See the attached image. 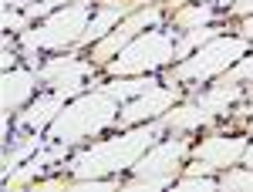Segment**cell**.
Instances as JSON below:
<instances>
[{
  "label": "cell",
  "instance_id": "cell-1",
  "mask_svg": "<svg viewBox=\"0 0 253 192\" xmlns=\"http://www.w3.org/2000/svg\"><path fill=\"white\" fill-rule=\"evenodd\" d=\"M162 121H145L132 132L115 135V138H105V142H95L91 149H81L75 158H71V175L75 179H105V175H118L125 169H132L138 162V155H145V149L156 145Z\"/></svg>",
  "mask_w": 253,
  "mask_h": 192
},
{
  "label": "cell",
  "instance_id": "cell-2",
  "mask_svg": "<svg viewBox=\"0 0 253 192\" xmlns=\"http://www.w3.org/2000/svg\"><path fill=\"white\" fill-rule=\"evenodd\" d=\"M118 121V98L105 95L101 88L78 95L64 105L51 128H47V142H68V145H78L84 138H95L98 132L112 128Z\"/></svg>",
  "mask_w": 253,
  "mask_h": 192
},
{
  "label": "cell",
  "instance_id": "cell-3",
  "mask_svg": "<svg viewBox=\"0 0 253 192\" xmlns=\"http://www.w3.org/2000/svg\"><path fill=\"white\" fill-rule=\"evenodd\" d=\"M95 0H75V3H64L61 10L47 14L38 27H27L20 34L24 51H64L71 44H78L88 31V14H91Z\"/></svg>",
  "mask_w": 253,
  "mask_h": 192
},
{
  "label": "cell",
  "instance_id": "cell-4",
  "mask_svg": "<svg viewBox=\"0 0 253 192\" xmlns=\"http://www.w3.org/2000/svg\"><path fill=\"white\" fill-rule=\"evenodd\" d=\"M247 51H250V40L233 34V38H219L210 40V44H203L199 51H193L186 61H179L172 71H169V84L172 81H210V77H219L226 75L230 68H233L240 58H247Z\"/></svg>",
  "mask_w": 253,
  "mask_h": 192
},
{
  "label": "cell",
  "instance_id": "cell-5",
  "mask_svg": "<svg viewBox=\"0 0 253 192\" xmlns=\"http://www.w3.org/2000/svg\"><path fill=\"white\" fill-rule=\"evenodd\" d=\"M172 58H175V31H149V34H138L132 44H125L105 68L112 77H128L156 71Z\"/></svg>",
  "mask_w": 253,
  "mask_h": 192
},
{
  "label": "cell",
  "instance_id": "cell-6",
  "mask_svg": "<svg viewBox=\"0 0 253 192\" xmlns=\"http://www.w3.org/2000/svg\"><path fill=\"white\" fill-rule=\"evenodd\" d=\"M159 20H162V7H156V3H149V7H142V10H135V14H128V17L122 20V24H118L108 38H101L95 47H91L95 64H108V61L115 58L125 44H132V40H135L145 27H156Z\"/></svg>",
  "mask_w": 253,
  "mask_h": 192
},
{
  "label": "cell",
  "instance_id": "cell-7",
  "mask_svg": "<svg viewBox=\"0 0 253 192\" xmlns=\"http://www.w3.org/2000/svg\"><path fill=\"white\" fill-rule=\"evenodd\" d=\"M95 75V61H81V58H54L47 61L38 71V77L51 88V91H64L68 98L84 95V77Z\"/></svg>",
  "mask_w": 253,
  "mask_h": 192
},
{
  "label": "cell",
  "instance_id": "cell-8",
  "mask_svg": "<svg viewBox=\"0 0 253 192\" xmlns=\"http://www.w3.org/2000/svg\"><path fill=\"white\" fill-rule=\"evenodd\" d=\"M175 101H179V88H149L145 95L132 98L125 108H122V115H118V128H128V125H142V121H149V118H162L169 108H172Z\"/></svg>",
  "mask_w": 253,
  "mask_h": 192
},
{
  "label": "cell",
  "instance_id": "cell-9",
  "mask_svg": "<svg viewBox=\"0 0 253 192\" xmlns=\"http://www.w3.org/2000/svg\"><path fill=\"white\" fill-rule=\"evenodd\" d=\"M247 138H240V135H213V138H206L203 145H196L193 149V158L199 162H206V169L210 175L219 172V169H226V165H236L243 152H247Z\"/></svg>",
  "mask_w": 253,
  "mask_h": 192
},
{
  "label": "cell",
  "instance_id": "cell-10",
  "mask_svg": "<svg viewBox=\"0 0 253 192\" xmlns=\"http://www.w3.org/2000/svg\"><path fill=\"white\" fill-rule=\"evenodd\" d=\"M189 152V145L182 142V138H169V142H162V145H152L145 155H138V162L132 165V172L135 175H166L179 169V162L186 158Z\"/></svg>",
  "mask_w": 253,
  "mask_h": 192
},
{
  "label": "cell",
  "instance_id": "cell-11",
  "mask_svg": "<svg viewBox=\"0 0 253 192\" xmlns=\"http://www.w3.org/2000/svg\"><path fill=\"white\" fill-rule=\"evenodd\" d=\"M68 101H71V98L64 95V91L41 95L34 105H27V108L17 115V125H20V128H31V132H44V128H51V121L64 112V105H68Z\"/></svg>",
  "mask_w": 253,
  "mask_h": 192
},
{
  "label": "cell",
  "instance_id": "cell-12",
  "mask_svg": "<svg viewBox=\"0 0 253 192\" xmlns=\"http://www.w3.org/2000/svg\"><path fill=\"white\" fill-rule=\"evenodd\" d=\"M38 71L31 68H14V71H3V118H10V112H20L27 105V98L34 95L38 88Z\"/></svg>",
  "mask_w": 253,
  "mask_h": 192
},
{
  "label": "cell",
  "instance_id": "cell-13",
  "mask_svg": "<svg viewBox=\"0 0 253 192\" xmlns=\"http://www.w3.org/2000/svg\"><path fill=\"white\" fill-rule=\"evenodd\" d=\"M240 98H243V88H240V84H233V81H223V77H219L213 88L199 91L193 101H196V105H199V108H203L210 118H216V115H226V112H230V105H236Z\"/></svg>",
  "mask_w": 253,
  "mask_h": 192
},
{
  "label": "cell",
  "instance_id": "cell-14",
  "mask_svg": "<svg viewBox=\"0 0 253 192\" xmlns=\"http://www.w3.org/2000/svg\"><path fill=\"white\" fill-rule=\"evenodd\" d=\"M159 121H162V128H169V132H193V128H199V125H210L213 118L206 115L196 101H182V105L169 108Z\"/></svg>",
  "mask_w": 253,
  "mask_h": 192
},
{
  "label": "cell",
  "instance_id": "cell-15",
  "mask_svg": "<svg viewBox=\"0 0 253 192\" xmlns=\"http://www.w3.org/2000/svg\"><path fill=\"white\" fill-rule=\"evenodd\" d=\"M159 81L152 75H128V77H115V81H108V84H98L105 95L118 98V101H125V98H138L145 95L149 88H156Z\"/></svg>",
  "mask_w": 253,
  "mask_h": 192
},
{
  "label": "cell",
  "instance_id": "cell-16",
  "mask_svg": "<svg viewBox=\"0 0 253 192\" xmlns=\"http://www.w3.org/2000/svg\"><path fill=\"white\" fill-rule=\"evenodd\" d=\"M213 17H216V10L210 3H186V7H179L172 14V27L186 34V31H196V27H206Z\"/></svg>",
  "mask_w": 253,
  "mask_h": 192
},
{
  "label": "cell",
  "instance_id": "cell-17",
  "mask_svg": "<svg viewBox=\"0 0 253 192\" xmlns=\"http://www.w3.org/2000/svg\"><path fill=\"white\" fill-rule=\"evenodd\" d=\"M44 145H47V138H41V132H34L27 142H20V145H14V149H7V152H3V179L14 172V169H20L31 155H38Z\"/></svg>",
  "mask_w": 253,
  "mask_h": 192
},
{
  "label": "cell",
  "instance_id": "cell-18",
  "mask_svg": "<svg viewBox=\"0 0 253 192\" xmlns=\"http://www.w3.org/2000/svg\"><path fill=\"white\" fill-rule=\"evenodd\" d=\"M223 34V27H213V24H206V27H196V31H186L182 34V40H175V58L186 61L193 51H199L203 44H210V40H216Z\"/></svg>",
  "mask_w": 253,
  "mask_h": 192
},
{
  "label": "cell",
  "instance_id": "cell-19",
  "mask_svg": "<svg viewBox=\"0 0 253 192\" xmlns=\"http://www.w3.org/2000/svg\"><path fill=\"white\" fill-rule=\"evenodd\" d=\"M219 189L226 192H253V169H230L219 175Z\"/></svg>",
  "mask_w": 253,
  "mask_h": 192
},
{
  "label": "cell",
  "instance_id": "cell-20",
  "mask_svg": "<svg viewBox=\"0 0 253 192\" xmlns=\"http://www.w3.org/2000/svg\"><path fill=\"white\" fill-rule=\"evenodd\" d=\"M169 186H175L172 172H166V175H135V179L125 186V192H156V189H169Z\"/></svg>",
  "mask_w": 253,
  "mask_h": 192
},
{
  "label": "cell",
  "instance_id": "cell-21",
  "mask_svg": "<svg viewBox=\"0 0 253 192\" xmlns=\"http://www.w3.org/2000/svg\"><path fill=\"white\" fill-rule=\"evenodd\" d=\"M175 189L182 192H216L219 189V179H210V175H186L175 182Z\"/></svg>",
  "mask_w": 253,
  "mask_h": 192
},
{
  "label": "cell",
  "instance_id": "cell-22",
  "mask_svg": "<svg viewBox=\"0 0 253 192\" xmlns=\"http://www.w3.org/2000/svg\"><path fill=\"white\" fill-rule=\"evenodd\" d=\"M219 77H223V81H233V84H240V81H253V54L240 58L226 75H219Z\"/></svg>",
  "mask_w": 253,
  "mask_h": 192
},
{
  "label": "cell",
  "instance_id": "cell-23",
  "mask_svg": "<svg viewBox=\"0 0 253 192\" xmlns=\"http://www.w3.org/2000/svg\"><path fill=\"white\" fill-rule=\"evenodd\" d=\"M219 7L233 17H253V0H219Z\"/></svg>",
  "mask_w": 253,
  "mask_h": 192
},
{
  "label": "cell",
  "instance_id": "cell-24",
  "mask_svg": "<svg viewBox=\"0 0 253 192\" xmlns=\"http://www.w3.org/2000/svg\"><path fill=\"white\" fill-rule=\"evenodd\" d=\"M27 24H31V20H27V14L3 10V31H20V34H24V31H27Z\"/></svg>",
  "mask_w": 253,
  "mask_h": 192
},
{
  "label": "cell",
  "instance_id": "cell-25",
  "mask_svg": "<svg viewBox=\"0 0 253 192\" xmlns=\"http://www.w3.org/2000/svg\"><path fill=\"white\" fill-rule=\"evenodd\" d=\"M31 3H34V0H3V10H17V7L27 10ZM38 3H47V7L54 10V7H61V3H75V0H38Z\"/></svg>",
  "mask_w": 253,
  "mask_h": 192
},
{
  "label": "cell",
  "instance_id": "cell-26",
  "mask_svg": "<svg viewBox=\"0 0 253 192\" xmlns=\"http://www.w3.org/2000/svg\"><path fill=\"white\" fill-rule=\"evenodd\" d=\"M71 182L68 179H47V182H38L34 186V192H47V189H68Z\"/></svg>",
  "mask_w": 253,
  "mask_h": 192
},
{
  "label": "cell",
  "instance_id": "cell-27",
  "mask_svg": "<svg viewBox=\"0 0 253 192\" xmlns=\"http://www.w3.org/2000/svg\"><path fill=\"white\" fill-rule=\"evenodd\" d=\"M236 115H240V125H247V128H253V98H250V105L236 108Z\"/></svg>",
  "mask_w": 253,
  "mask_h": 192
},
{
  "label": "cell",
  "instance_id": "cell-28",
  "mask_svg": "<svg viewBox=\"0 0 253 192\" xmlns=\"http://www.w3.org/2000/svg\"><path fill=\"white\" fill-rule=\"evenodd\" d=\"M236 31H240V38L253 40V17H240V24H236Z\"/></svg>",
  "mask_w": 253,
  "mask_h": 192
},
{
  "label": "cell",
  "instance_id": "cell-29",
  "mask_svg": "<svg viewBox=\"0 0 253 192\" xmlns=\"http://www.w3.org/2000/svg\"><path fill=\"white\" fill-rule=\"evenodd\" d=\"M243 165H250V169H253V142L247 145V152H243Z\"/></svg>",
  "mask_w": 253,
  "mask_h": 192
}]
</instances>
